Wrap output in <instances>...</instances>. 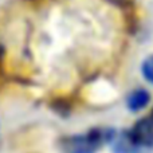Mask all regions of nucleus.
Listing matches in <instances>:
<instances>
[{
    "mask_svg": "<svg viewBox=\"0 0 153 153\" xmlns=\"http://www.w3.org/2000/svg\"><path fill=\"white\" fill-rule=\"evenodd\" d=\"M141 73L144 78L153 85V55L146 56L141 63Z\"/></svg>",
    "mask_w": 153,
    "mask_h": 153,
    "instance_id": "nucleus-5",
    "label": "nucleus"
},
{
    "mask_svg": "<svg viewBox=\"0 0 153 153\" xmlns=\"http://www.w3.org/2000/svg\"><path fill=\"white\" fill-rule=\"evenodd\" d=\"M110 1H113L114 4H118V5H122V4H125V1L126 0H110Z\"/></svg>",
    "mask_w": 153,
    "mask_h": 153,
    "instance_id": "nucleus-6",
    "label": "nucleus"
},
{
    "mask_svg": "<svg viewBox=\"0 0 153 153\" xmlns=\"http://www.w3.org/2000/svg\"><path fill=\"white\" fill-rule=\"evenodd\" d=\"M116 134L113 129H91L62 138L61 149L63 153H97L103 144L113 143Z\"/></svg>",
    "mask_w": 153,
    "mask_h": 153,
    "instance_id": "nucleus-1",
    "label": "nucleus"
},
{
    "mask_svg": "<svg viewBox=\"0 0 153 153\" xmlns=\"http://www.w3.org/2000/svg\"><path fill=\"white\" fill-rule=\"evenodd\" d=\"M113 149L116 153H140L141 151L133 143L129 134V130H124L120 134H116L113 140Z\"/></svg>",
    "mask_w": 153,
    "mask_h": 153,
    "instance_id": "nucleus-4",
    "label": "nucleus"
},
{
    "mask_svg": "<svg viewBox=\"0 0 153 153\" xmlns=\"http://www.w3.org/2000/svg\"><path fill=\"white\" fill-rule=\"evenodd\" d=\"M129 134L140 151L153 148V116L140 118L129 129Z\"/></svg>",
    "mask_w": 153,
    "mask_h": 153,
    "instance_id": "nucleus-2",
    "label": "nucleus"
},
{
    "mask_svg": "<svg viewBox=\"0 0 153 153\" xmlns=\"http://www.w3.org/2000/svg\"><path fill=\"white\" fill-rule=\"evenodd\" d=\"M151 94L145 89H136L129 93L126 98V106L130 111H140L149 105Z\"/></svg>",
    "mask_w": 153,
    "mask_h": 153,
    "instance_id": "nucleus-3",
    "label": "nucleus"
}]
</instances>
